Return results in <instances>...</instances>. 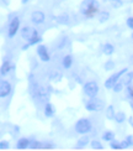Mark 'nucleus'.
I'll return each instance as SVG.
<instances>
[{
    "label": "nucleus",
    "mask_w": 133,
    "mask_h": 151,
    "mask_svg": "<svg viewBox=\"0 0 133 151\" xmlns=\"http://www.w3.org/2000/svg\"><path fill=\"white\" fill-rule=\"evenodd\" d=\"M126 91H127V96H128V98L132 100V99H133V88H132V87H129V86H127V88H126Z\"/></svg>",
    "instance_id": "nucleus-29"
},
{
    "label": "nucleus",
    "mask_w": 133,
    "mask_h": 151,
    "mask_svg": "<svg viewBox=\"0 0 133 151\" xmlns=\"http://www.w3.org/2000/svg\"><path fill=\"white\" fill-rule=\"evenodd\" d=\"M126 72H127V68H124V70H121L119 72H117L116 74H112L109 79H106V82H105V88H107V89H111V88H113V86H115L117 82H118L119 77H121V76H123Z\"/></svg>",
    "instance_id": "nucleus-6"
},
{
    "label": "nucleus",
    "mask_w": 133,
    "mask_h": 151,
    "mask_svg": "<svg viewBox=\"0 0 133 151\" xmlns=\"http://www.w3.org/2000/svg\"><path fill=\"white\" fill-rule=\"evenodd\" d=\"M5 149H9V142L8 141H1L0 142V150H5Z\"/></svg>",
    "instance_id": "nucleus-30"
},
{
    "label": "nucleus",
    "mask_w": 133,
    "mask_h": 151,
    "mask_svg": "<svg viewBox=\"0 0 133 151\" xmlns=\"http://www.w3.org/2000/svg\"><path fill=\"white\" fill-rule=\"evenodd\" d=\"M30 140L26 139V137H22V139H20L17 141L16 144V147L17 149H20V150H23V149H26V147H30Z\"/></svg>",
    "instance_id": "nucleus-11"
},
{
    "label": "nucleus",
    "mask_w": 133,
    "mask_h": 151,
    "mask_svg": "<svg viewBox=\"0 0 133 151\" xmlns=\"http://www.w3.org/2000/svg\"><path fill=\"white\" fill-rule=\"evenodd\" d=\"M10 92H11V84L8 81H1V83H0V97L1 98L8 97Z\"/></svg>",
    "instance_id": "nucleus-8"
},
{
    "label": "nucleus",
    "mask_w": 133,
    "mask_h": 151,
    "mask_svg": "<svg viewBox=\"0 0 133 151\" xmlns=\"http://www.w3.org/2000/svg\"><path fill=\"white\" fill-rule=\"evenodd\" d=\"M109 1L111 3V5L113 6V8H119V6H122L121 0H109Z\"/></svg>",
    "instance_id": "nucleus-26"
},
{
    "label": "nucleus",
    "mask_w": 133,
    "mask_h": 151,
    "mask_svg": "<svg viewBox=\"0 0 133 151\" xmlns=\"http://www.w3.org/2000/svg\"><path fill=\"white\" fill-rule=\"evenodd\" d=\"M113 67H115V63H113L112 61H109V62H106V63H105V70H106V71L112 70Z\"/></svg>",
    "instance_id": "nucleus-28"
},
{
    "label": "nucleus",
    "mask_w": 133,
    "mask_h": 151,
    "mask_svg": "<svg viewBox=\"0 0 133 151\" xmlns=\"http://www.w3.org/2000/svg\"><path fill=\"white\" fill-rule=\"evenodd\" d=\"M100 9L97 0H83L80 4V12L85 16H94Z\"/></svg>",
    "instance_id": "nucleus-1"
},
{
    "label": "nucleus",
    "mask_w": 133,
    "mask_h": 151,
    "mask_svg": "<svg viewBox=\"0 0 133 151\" xmlns=\"http://www.w3.org/2000/svg\"><path fill=\"white\" fill-rule=\"evenodd\" d=\"M30 147L31 149H40V147H42V144L38 142V141H31L30 142Z\"/></svg>",
    "instance_id": "nucleus-27"
},
{
    "label": "nucleus",
    "mask_w": 133,
    "mask_h": 151,
    "mask_svg": "<svg viewBox=\"0 0 133 151\" xmlns=\"http://www.w3.org/2000/svg\"><path fill=\"white\" fill-rule=\"evenodd\" d=\"M84 92L87 97L90 98H95L99 93V86L96 82H87L84 84Z\"/></svg>",
    "instance_id": "nucleus-5"
},
{
    "label": "nucleus",
    "mask_w": 133,
    "mask_h": 151,
    "mask_svg": "<svg viewBox=\"0 0 133 151\" xmlns=\"http://www.w3.org/2000/svg\"><path fill=\"white\" fill-rule=\"evenodd\" d=\"M92 129V125H91V122L89 119H79V120L75 123V131L78 134H81V135H85L87 134L89 131Z\"/></svg>",
    "instance_id": "nucleus-2"
},
{
    "label": "nucleus",
    "mask_w": 133,
    "mask_h": 151,
    "mask_svg": "<svg viewBox=\"0 0 133 151\" xmlns=\"http://www.w3.org/2000/svg\"><path fill=\"white\" fill-rule=\"evenodd\" d=\"M72 63H73V58H72V56H69V55H67V56H64L63 57V61H62V65H63V67L64 68H70L72 67Z\"/></svg>",
    "instance_id": "nucleus-14"
},
{
    "label": "nucleus",
    "mask_w": 133,
    "mask_h": 151,
    "mask_svg": "<svg viewBox=\"0 0 133 151\" xmlns=\"http://www.w3.org/2000/svg\"><path fill=\"white\" fill-rule=\"evenodd\" d=\"M85 108L87 111H100L105 108V102L99 98H90V100L86 103Z\"/></svg>",
    "instance_id": "nucleus-3"
},
{
    "label": "nucleus",
    "mask_w": 133,
    "mask_h": 151,
    "mask_svg": "<svg viewBox=\"0 0 133 151\" xmlns=\"http://www.w3.org/2000/svg\"><path fill=\"white\" fill-rule=\"evenodd\" d=\"M18 27H20V19L16 16V17H14V19H12V20L10 21L9 27H8V36L10 37V39L16 35V32L18 31Z\"/></svg>",
    "instance_id": "nucleus-7"
},
{
    "label": "nucleus",
    "mask_w": 133,
    "mask_h": 151,
    "mask_svg": "<svg viewBox=\"0 0 133 151\" xmlns=\"http://www.w3.org/2000/svg\"><path fill=\"white\" fill-rule=\"evenodd\" d=\"M110 146L111 149L113 150H119V149H122V145H121V142H117V141H110Z\"/></svg>",
    "instance_id": "nucleus-22"
},
{
    "label": "nucleus",
    "mask_w": 133,
    "mask_h": 151,
    "mask_svg": "<svg viewBox=\"0 0 133 151\" xmlns=\"http://www.w3.org/2000/svg\"><path fill=\"white\" fill-rule=\"evenodd\" d=\"M27 1H28V0H22V4H26Z\"/></svg>",
    "instance_id": "nucleus-38"
},
{
    "label": "nucleus",
    "mask_w": 133,
    "mask_h": 151,
    "mask_svg": "<svg viewBox=\"0 0 133 151\" xmlns=\"http://www.w3.org/2000/svg\"><path fill=\"white\" fill-rule=\"evenodd\" d=\"M44 19H46V15H44L42 11H33L32 15H31V20H32V22L36 25L42 24L44 21Z\"/></svg>",
    "instance_id": "nucleus-10"
},
{
    "label": "nucleus",
    "mask_w": 133,
    "mask_h": 151,
    "mask_svg": "<svg viewBox=\"0 0 133 151\" xmlns=\"http://www.w3.org/2000/svg\"><path fill=\"white\" fill-rule=\"evenodd\" d=\"M102 51H104V53L105 55H112L113 53V51H115V47H113L111 43H105V45L102 46Z\"/></svg>",
    "instance_id": "nucleus-16"
},
{
    "label": "nucleus",
    "mask_w": 133,
    "mask_h": 151,
    "mask_svg": "<svg viewBox=\"0 0 133 151\" xmlns=\"http://www.w3.org/2000/svg\"><path fill=\"white\" fill-rule=\"evenodd\" d=\"M109 12H105V11H102V12H100V22H105L106 20H109Z\"/></svg>",
    "instance_id": "nucleus-24"
},
{
    "label": "nucleus",
    "mask_w": 133,
    "mask_h": 151,
    "mask_svg": "<svg viewBox=\"0 0 133 151\" xmlns=\"http://www.w3.org/2000/svg\"><path fill=\"white\" fill-rule=\"evenodd\" d=\"M89 141H90V140H89V136H81L79 139V141H78V144H77V146L78 147H83V146L87 145Z\"/></svg>",
    "instance_id": "nucleus-19"
},
{
    "label": "nucleus",
    "mask_w": 133,
    "mask_h": 151,
    "mask_svg": "<svg viewBox=\"0 0 133 151\" xmlns=\"http://www.w3.org/2000/svg\"><path fill=\"white\" fill-rule=\"evenodd\" d=\"M123 89V84H122V82H117V83L113 86V91H115L116 93H119Z\"/></svg>",
    "instance_id": "nucleus-25"
},
{
    "label": "nucleus",
    "mask_w": 133,
    "mask_h": 151,
    "mask_svg": "<svg viewBox=\"0 0 133 151\" xmlns=\"http://www.w3.org/2000/svg\"><path fill=\"white\" fill-rule=\"evenodd\" d=\"M126 140H127V142L129 144V146H132V145H133V136H132V135L127 136V139H126Z\"/></svg>",
    "instance_id": "nucleus-33"
},
{
    "label": "nucleus",
    "mask_w": 133,
    "mask_h": 151,
    "mask_svg": "<svg viewBox=\"0 0 133 151\" xmlns=\"http://www.w3.org/2000/svg\"><path fill=\"white\" fill-rule=\"evenodd\" d=\"M57 22H59V24H62V25L68 24V22H69V17H68V15L65 14V15H60V16H58V17H57Z\"/></svg>",
    "instance_id": "nucleus-21"
},
{
    "label": "nucleus",
    "mask_w": 133,
    "mask_h": 151,
    "mask_svg": "<svg viewBox=\"0 0 133 151\" xmlns=\"http://www.w3.org/2000/svg\"><path fill=\"white\" fill-rule=\"evenodd\" d=\"M115 120L117 122V123H123L124 120H126V114L124 113H122V111H119V113H116V115H115Z\"/></svg>",
    "instance_id": "nucleus-20"
},
{
    "label": "nucleus",
    "mask_w": 133,
    "mask_h": 151,
    "mask_svg": "<svg viewBox=\"0 0 133 151\" xmlns=\"http://www.w3.org/2000/svg\"><path fill=\"white\" fill-rule=\"evenodd\" d=\"M129 124L133 127V116H131V118H129Z\"/></svg>",
    "instance_id": "nucleus-36"
},
{
    "label": "nucleus",
    "mask_w": 133,
    "mask_h": 151,
    "mask_svg": "<svg viewBox=\"0 0 133 151\" xmlns=\"http://www.w3.org/2000/svg\"><path fill=\"white\" fill-rule=\"evenodd\" d=\"M21 37L23 40H26L28 42L33 41L35 39L38 37V32H37V30L31 27V26H25L22 30H21Z\"/></svg>",
    "instance_id": "nucleus-4"
},
{
    "label": "nucleus",
    "mask_w": 133,
    "mask_h": 151,
    "mask_svg": "<svg viewBox=\"0 0 133 151\" xmlns=\"http://www.w3.org/2000/svg\"><path fill=\"white\" fill-rule=\"evenodd\" d=\"M113 139H115V135H113L112 131H105L102 134V140L105 141H112Z\"/></svg>",
    "instance_id": "nucleus-17"
},
{
    "label": "nucleus",
    "mask_w": 133,
    "mask_h": 151,
    "mask_svg": "<svg viewBox=\"0 0 133 151\" xmlns=\"http://www.w3.org/2000/svg\"><path fill=\"white\" fill-rule=\"evenodd\" d=\"M12 68V66L10 65V62L9 61H5L4 63H3V66H1V70H0V73H1V76H6L9 73V71Z\"/></svg>",
    "instance_id": "nucleus-15"
},
{
    "label": "nucleus",
    "mask_w": 133,
    "mask_h": 151,
    "mask_svg": "<svg viewBox=\"0 0 133 151\" xmlns=\"http://www.w3.org/2000/svg\"><path fill=\"white\" fill-rule=\"evenodd\" d=\"M40 42H42V37H37V39H35L33 41H31L28 43L30 45H37V43H40Z\"/></svg>",
    "instance_id": "nucleus-31"
},
{
    "label": "nucleus",
    "mask_w": 133,
    "mask_h": 151,
    "mask_svg": "<svg viewBox=\"0 0 133 151\" xmlns=\"http://www.w3.org/2000/svg\"><path fill=\"white\" fill-rule=\"evenodd\" d=\"M91 147L95 149V150H102V149H104V146L101 145V142H99V141H96V140L91 141Z\"/></svg>",
    "instance_id": "nucleus-23"
},
{
    "label": "nucleus",
    "mask_w": 133,
    "mask_h": 151,
    "mask_svg": "<svg viewBox=\"0 0 133 151\" xmlns=\"http://www.w3.org/2000/svg\"><path fill=\"white\" fill-rule=\"evenodd\" d=\"M1 1H3L4 5H9L10 4V0H1Z\"/></svg>",
    "instance_id": "nucleus-34"
},
{
    "label": "nucleus",
    "mask_w": 133,
    "mask_h": 151,
    "mask_svg": "<svg viewBox=\"0 0 133 151\" xmlns=\"http://www.w3.org/2000/svg\"><path fill=\"white\" fill-rule=\"evenodd\" d=\"M127 26L133 30V17H128L127 19Z\"/></svg>",
    "instance_id": "nucleus-32"
},
{
    "label": "nucleus",
    "mask_w": 133,
    "mask_h": 151,
    "mask_svg": "<svg viewBox=\"0 0 133 151\" xmlns=\"http://www.w3.org/2000/svg\"><path fill=\"white\" fill-rule=\"evenodd\" d=\"M37 55H38V57L41 58V61H43V62H48L49 61V55H48V51H47L46 46L40 45L38 47H37Z\"/></svg>",
    "instance_id": "nucleus-9"
},
{
    "label": "nucleus",
    "mask_w": 133,
    "mask_h": 151,
    "mask_svg": "<svg viewBox=\"0 0 133 151\" xmlns=\"http://www.w3.org/2000/svg\"><path fill=\"white\" fill-rule=\"evenodd\" d=\"M54 113H55L54 106L50 104V103H46V106H44V115L50 118V116H53Z\"/></svg>",
    "instance_id": "nucleus-13"
},
{
    "label": "nucleus",
    "mask_w": 133,
    "mask_h": 151,
    "mask_svg": "<svg viewBox=\"0 0 133 151\" xmlns=\"http://www.w3.org/2000/svg\"><path fill=\"white\" fill-rule=\"evenodd\" d=\"M115 110H113V106L112 105H110V106H107V109H106V116H107V119H115Z\"/></svg>",
    "instance_id": "nucleus-18"
},
{
    "label": "nucleus",
    "mask_w": 133,
    "mask_h": 151,
    "mask_svg": "<svg viewBox=\"0 0 133 151\" xmlns=\"http://www.w3.org/2000/svg\"><path fill=\"white\" fill-rule=\"evenodd\" d=\"M131 108H132V110H133V99L131 100Z\"/></svg>",
    "instance_id": "nucleus-37"
},
{
    "label": "nucleus",
    "mask_w": 133,
    "mask_h": 151,
    "mask_svg": "<svg viewBox=\"0 0 133 151\" xmlns=\"http://www.w3.org/2000/svg\"><path fill=\"white\" fill-rule=\"evenodd\" d=\"M132 37H133V35H132Z\"/></svg>",
    "instance_id": "nucleus-39"
},
{
    "label": "nucleus",
    "mask_w": 133,
    "mask_h": 151,
    "mask_svg": "<svg viewBox=\"0 0 133 151\" xmlns=\"http://www.w3.org/2000/svg\"><path fill=\"white\" fill-rule=\"evenodd\" d=\"M30 46H31V45H30V43H27V45H25V46L22 47V50H23V51H25V50H27V48H28Z\"/></svg>",
    "instance_id": "nucleus-35"
},
{
    "label": "nucleus",
    "mask_w": 133,
    "mask_h": 151,
    "mask_svg": "<svg viewBox=\"0 0 133 151\" xmlns=\"http://www.w3.org/2000/svg\"><path fill=\"white\" fill-rule=\"evenodd\" d=\"M133 81V72H126L122 77V84L123 86H129L131 82Z\"/></svg>",
    "instance_id": "nucleus-12"
}]
</instances>
